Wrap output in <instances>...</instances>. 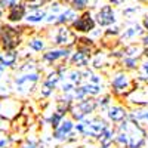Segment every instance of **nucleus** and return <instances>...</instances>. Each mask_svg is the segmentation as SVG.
Masks as SVG:
<instances>
[{"label": "nucleus", "instance_id": "f03ea898", "mask_svg": "<svg viewBox=\"0 0 148 148\" xmlns=\"http://www.w3.org/2000/svg\"><path fill=\"white\" fill-rule=\"evenodd\" d=\"M110 93L117 99H127V98L141 88L138 80L130 76V73L125 70H117L110 77Z\"/></svg>", "mask_w": 148, "mask_h": 148}, {"label": "nucleus", "instance_id": "a211bd4d", "mask_svg": "<svg viewBox=\"0 0 148 148\" xmlns=\"http://www.w3.org/2000/svg\"><path fill=\"white\" fill-rule=\"evenodd\" d=\"M144 31H145V30H144L142 25H139V24H132L130 27H127L125 31L121 33L120 40H121V42H132V40L136 39V37L142 36Z\"/></svg>", "mask_w": 148, "mask_h": 148}, {"label": "nucleus", "instance_id": "5701e85b", "mask_svg": "<svg viewBox=\"0 0 148 148\" xmlns=\"http://www.w3.org/2000/svg\"><path fill=\"white\" fill-rule=\"evenodd\" d=\"M77 19V15H76V10L74 9H65L62 14L58 15V19L55 24H58V25H64V24H68V22H74Z\"/></svg>", "mask_w": 148, "mask_h": 148}, {"label": "nucleus", "instance_id": "f8f14e48", "mask_svg": "<svg viewBox=\"0 0 148 148\" xmlns=\"http://www.w3.org/2000/svg\"><path fill=\"white\" fill-rule=\"evenodd\" d=\"M95 25H96V21L95 18H92L90 12H83L80 16H77V19L71 24V28L76 31V33H90L95 30Z\"/></svg>", "mask_w": 148, "mask_h": 148}, {"label": "nucleus", "instance_id": "39448f33", "mask_svg": "<svg viewBox=\"0 0 148 148\" xmlns=\"http://www.w3.org/2000/svg\"><path fill=\"white\" fill-rule=\"evenodd\" d=\"M98 111V104H96V98H84L82 101L74 102L73 108H71V113L70 117L74 121H82L84 119H88L90 116H93Z\"/></svg>", "mask_w": 148, "mask_h": 148}, {"label": "nucleus", "instance_id": "1a4fd4ad", "mask_svg": "<svg viewBox=\"0 0 148 148\" xmlns=\"http://www.w3.org/2000/svg\"><path fill=\"white\" fill-rule=\"evenodd\" d=\"M76 133V121L71 117H65L61 125L52 130V139L56 142H68Z\"/></svg>", "mask_w": 148, "mask_h": 148}, {"label": "nucleus", "instance_id": "e433bc0d", "mask_svg": "<svg viewBox=\"0 0 148 148\" xmlns=\"http://www.w3.org/2000/svg\"><path fill=\"white\" fill-rule=\"evenodd\" d=\"M6 71V68L2 65V64H0V79H2V76H3V73Z\"/></svg>", "mask_w": 148, "mask_h": 148}, {"label": "nucleus", "instance_id": "2eb2a0df", "mask_svg": "<svg viewBox=\"0 0 148 148\" xmlns=\"http://www.w3.org/2000/svg\"><path fill=\"white\" fill-rule=\"evenodd\" d=\"M129 119L133 120L135 123H138L139 126H142L145 130H148V107H138L132 108Z\"/></svg>", "mask_w": 148, "mask_h": 148}, {"label": "nucleus", "instance_id": "58836bf2", "mask_svg": "<svg viewBox=\"0 0 148 148\" xmlns=\"http://www.w3.org/2000/svg\"><path fill=\"white\" fill-rule=\"evenodd\" d=\"M2 14H3V12H2V9H0V18H2Z\"/></svg>", "mask_w": 148, "mask_h": 148}, {"label": "nucleus", "instance_id": "473e14b6", "mask_svg": "<svg viewBox=\"0 0 148 148\" xmlns=\"http://www.w3.org/2000/svg\"><path fill=\"white\" fill-rule=\"evenodd\" d=\"M117 34H120L119 28H110V30L105 31V36H117Z\"/></svg>", "mask_w": 148, "mask_h": 148}, {"label": "nucleus", "instance_id": "bb28decb", "mask_svg": "<svg viewBox=\"0 0 148 148\" xmlns=\"http://www.w3.org/2000/svg\"><path fill=\"white\" fill-rule=\"evenodd\" d=\"M39 65H37L36 61L33 59H28L25 62H22L18 68H16V73H33V71H39Z\"/></svg>", "mask_w": 148, "mask_h": 148}, {"label": "nucleus", "instance_id": "4be33fe9", "mask_svg": "<svg viewBox=\"0 0 148 148\" xmlns=\"http://www.w3.org/2000/svg\"><path fill=\"white\" fill-rule=\"evenodd\" d=\"M24 16H25V6L24 5H15L12 6L9 14H8V19L12 22H19Z\"/></svg>", "mask_w": 148, "mask_h": 148}, {"label": "nucleus", "instance_id": "6e6552de", "mask_svg": "<svg viewBox=\"0 0 148 148\" xmlns=\"http://www.w3.org/2000/svg\"><path fill=\"white\" fill-rule=\"evenodd\" d=\"M21 31L14 27H3L0 31V46L3 52L6 51H15L21 43Z\"/></svg>", "mask_w": 148, "mask_h": 148}, {"label": "nucleus", "instance_id": "7c9ffc66", "mask_svg": "<svg viewBox=\"0 0 148 148\" xmlns=\"http://www.w3.org/2000/svg\"><path fill=\"white\" fill-rule=\"evenodd\" d=\"M46 2H49V0H28V2H27V6H28L30 9L37 10L40 6H43Z\"/></svg>", "mask_w": 148, "mask_h": 148}, {"label": "nucleus", "instance_id": "cd10ccee", "mask_svg": "<svg viewBox=\"0 0 148 148\" xmlns=\"http://www.w3.org/2000/svg\"><path fill=\"white\" fill-rule=\"evenodd\" d=\"M45 18H47V16H46V12L42 10V9H37V10H34L33 14H30V15L27 16V21H28V22H40V21H43Z\"/></svg>", "mask_w": 148, "mask_h": 148}, {"label": "nucleus", "instance_id": "0eeeda50", "mask_svg": "<svg viewBox=\"0 0 148 148\" xmlns=\"http://www.w3.org/2000/svg\"><path fill=\"white\" fill-rule=\"evenodd\" d=\"M22 113V102L12 96H0V120L12 121Z\"/></svg>", "mask_w": 148, "mask_h": 148}, {"label": "nucleus", "instance_id": "f704fd0d", "mask_svg": "<svg viewBox=\"0 0 148 148\" xmlns=\"http://www.w3.org/2000/svg\"><path fill=\"white\" fill-rule=\"evenodd\" d=\"M142 92H144V95H145V99H147V102H148V84L142 86Z\"/></svg>", "mask_w": 148, "mask_h": 148}, {"label": "nucleus", "instance_id": "c9c22d12", "mask_svg": "<svg viewBox=\"0 0 148 148\" xmlns=\"http://www.w3.org/2000/svg\"><path fill=\"white\" fill-rule=\"evenodd\" d=\"M142 27H144V30H145V31H148V16L144 19V22H142Z\"/></svg>", "mask_w": 148, "mask_h": 148}, {"label": "nucleus", "instance_id": "ea45409f", "mask_svg": "<svg viewBox=\"0 0 148 148\" xmlns=\"http://www.w3.org/2000/svg\"><path fill=\"white\" fill-rule=\"evenodd\" d=\"M141 2H147V0H141Z\"/></svg>", "mask_w": 148, "mask_h": 148}, {"label": "nucleus", "instance_id": "423d86ee", "mask_svg": "<svg viewBox=\"0 0 148 148\" xmlns=\"http://www.w3.org/2000/svg\"><path fill=\"white\" fill-rule=\"evenodd\" d=\"M71 49L68 47H53L45 51L40 56V61L43 64H47L49 67H58V65H67L70 56H71Z\"/></svg>", "mask_w": 148, "mask_h": 148}, {"label": "nucleus", "instance_id": "4c0bfd02", "mask_svg": "<svg viewBox=\"0 0 148 148\" xmlns=\"http://www.w3.org/2000/svg\"><path fill=\"white\" fill-rule=\"evenodd\" d=\"M93 148H105V147H101V145H96V147H93Z\"/></svg>", "mask_w": 148, "mask_h": 148}, {"label": "nucleus", "instance_id": "c85d7f7f", "mask_svg": "<svg viewBox=\"0 0 148 148\" xmlns=\"http://www.w3.org/2000/svg\"><path fill=\"white\" fill-rule=\"evenodd\" d=\"M21 148H43V142H39L33 138H27L21 144Z\"/></svg>", "mask_w": 148, "mask_h": 148}, {"label": "nucleus", "instance_id": "a878e982", "mask_svg": "<svg viewBox=\"0 0 148 148\" xmlns=\"http://www.w3.org/2000/svg\"><path fill=\"white\" fill-rule=\"evenodd\" d=\"M27 47L31 49L33 52H45V51H46V42H45L43 39H39V37H36V39L28 40Z\"/></svg>", "mask_w": 148, "mask_h": 148}, {"label": "nucleus", "instance_id": "412c9836", "mask_svg": "<svg viewBox=\"0 0 148 148\" xmlns=\"http://www.w3.org/2000/svg\"><path fill=\"white\" fill-rule=\"evenodd\" d=\"M113 99H114V96L111 95L110 92H105V93H102L101 96H98V98H96L98 110L102 111V113H105V111H107L111 105L114 104V102H113Z\"/></svg>", "mask_w": 148, "mask_h": 148}, {"label": "nucleus", "instance_id": "2f4dec72", "mask_svg": "<svg viewBox=\"0 0 148 148\" xmlns=\"http://www.w3.org/2000/svg\"><path fill=\"white\" fill-rule=\"evenodd\" d=\"M16 0H0V6H3V8H12V6H15L16 3Z\"/></svg>", "mask_w": 148, "mask_h": 148}, {"label": "nucleus", "instance_id": "f257e3e1", "mask_svg": "<svg viewBox=\"0 0 148 148\" xmlns=\"http://www.w3.org/2000/svg\"><path fill=\"white\" fill-rule=\"evenodd\" d=\"M147 141L148 130L130 119L116 126V148H144Z\"/></svg>", "mask_w": 148, "mask_h": 148}, {"label": "nucleus", "instance_id": "b1692460", "mask_svg": "<svg viewBox=\"0 0 148 148\" xmlns=\"http://www.w3.org/2000/svg\"><path fill=\"white\" fill-rule=\"evenodd\" d=\"M121 64V70H125L127 73H133L138 71V67L141 64V59H135V58H121L120 59Z\"/></svg>", "mask_w": 148, "mask_h": 148}, {"label": "nucleus", "instance_id": "9b49d317", "mask_svg": "<svg viewBox=\"0 0 148 148\" xmlns=\"http://www.w3.org/2000/svg\"><path fill=\"white\" fill-rule=\"evenodd\" d=\"M105 119L110 125L113 126H119L120 123L126 121L129 119V114H130V110H127V107H125L123 104H113L107 111H105Z\"/></svg>", "mask_w": 148, "mask_h": 148}, {"label": "nucleus", "instance_id": "4468645a", "mask_svg": "<svg viewBox=\"0 0 148 148\" xmlns=\"http://www.w3.org/2000/svg\"><path fill=\"white\" fill-rule=\"evenodd\" d=\"M95 21H96L98 25H101V27H110V25H113V24L116 22V14H114L113 8H111L110 5L102 6L99 10H98Z\"/></svg>", "mask_w": 148, "mask_h": 148}, {"label": "nucleus", "instance_id": "7ed1b4c3", "mask_svg": "<svg viewBox=\"0 0 148 148\" xmlns=\"http://www.w3.org/2000/svg\"><path fill=\"white\" fill-rule=\"evenodd\" d=\"M108 126H110V123L107 121L105 117L93 114V116L84 119L82 121H77L76 123V132L79 133V136L88 138V139H93L96 142L98 138L104 133V130Z\"/></svg>", "mask_w": 148, "mask_h": 148}, {"label": "nucleus", "instance_id": "c756f323", "mask_svg": "<svg viewBox=\"0 0 148 148\" xmlns=\"http://www.w3.org/2000/svg\"><path fill=\"white\" fill-rule=\"evenodd\" d=\"M89 0H71V5L74 10H84L86 6H88Z\"/></svg>", "mask_w": 148, "mask_h": 148}, {"label": "nucleus", "instance_id": "ddd939ff", "mask_svg": "<svg viewBox=\"0 0 148 148\" xmlns=\"http://www.w3.org/2000/svg\"><path fill=\"white\" fill-rule=\"evenodd\" d=\"M90 62H92V56L86 55L80 51H74L70 56L68 67L76 68V70H86V68L90 67Z\"/></svg>", "mask_w": 148, "mask_h": 148}, {"label": "nucleus", "instance_id": "72a5a7b5", "mask_svg": "<svg viewBox=\"0 0 148 148\" xmlns=\"http://www.w3.org/2000/svg\"><path fill=\"white\" fill-rule=\"evenodd\" d=\"M141 45H142L145 49H148V34L142 36V42H141Z\"/></svg>", "mask_w": 148, "mask_h": 148}, {"label": "nucleus", "instance_id": "aec40b11", "mask_svg": "<svg viewBox=\"0 0 148 148\" xmlns=\"http://www.w3.org/2000/svg\"><path fill=\"white\" fill-rule=\"evenodd\" d=\"M135 79H136L138 83L142 84V86L148 84V58L141 61V64L138 67V71H136V77Z\"/></svg>", "mask_w": 148, "mask_h": 148}, {"label": "nucleus", "instance_id": "6ab92c4d", "mask_svg": "<svg viewBox=\"0 0 148 148\" xmlns=\"http://www.w3.org/2000/svg\"><path fill=\"white\" fill-rule=\"evenodd\" d=\"M18 62V52L16 51H6L0 53V64L5 68H15Z\"/></svg>", "mask_w": 148, "mask_h": 148}, {"label": "nucleus", "instance_id": "f3484780", "mask_svg": "<svg viewBox=\"0 0 148 148\" xmlns=\"http://www.w3.org/2000/svg\"><path fill=\"white\" fill-rule=\"evenodd\" d=\"M114 142H116V126L110 125L104 130V133L101 135L99 138H98L96 144L101 145V147H105V148H111V147L114 145Z\"/></svg>", "mask_w": 148, "mask_h": 148}, {"label": "nucleus", "instance_id": "9d476101", "mask_svg": "<svg viewBox=\"0 0 148 148\" xmlns=\"http://www.w3.org/2000/svg\"><path fill=\"white\" fill-rule=\"evenodd\" d=\"M77 42V37L74 34V31H71L70 28H67L65 25H61L55 30L53 36H52V43L56 45L58 47H68L71 49Z\"/></svg>", "mask_w": 148, "mask_h": 148}, {"label": "nucleus", "instance_id": "393cba45", "mask_svg": "<svg viewBox=\"0 0 148 148\" xmlns=\"http://www.w3.org/2000/svg\"><path fill=\"white\" fill-rule=\"evenodd\" d=\"M65 117H67V116L61 114L59 111H56V110H55L53 113H52L51 116L47 117V125L51 126V129H52V130H55V129H56V127L61 125V123L64 121V119H65Z\"/></svg>", "mask_w": 148, "mask_h": 148}, {"label": "nucleus", "instance_id": "dca6fc26", "mask_svg": "<svg viewBox=\"0 0 148 148\" xmlns=\"http://www.w3.org/2000/svg\"><path fill=\"white\" fill-rule=\"evenodd\" d=\"M74 105V101H73V98L70 95H62L61 93V96L56 98V102H55V110L59 111L61 114H64V116H68L71 113V108Z\"/></svg>", "mask_w": 148, "mask_h": 148}, {"label": "nucleus", "instance_id": "20e7f679", "mask_svg": "<svg viewBox=\"0 0 148 148\" xmlns=\"http://www.w3.org/2000/svg\"><path fill=\"white\" fill-rule=\"evenodd\" d=\"M42 82V71H33V73H15L14 80H12V88L18 95L27 96L33 93L37 86Z\"/></svg>", "mask_w": 148, "mask_h": 148}, {"label": "nucleus", "instance_id": "a19ab883", "mask_svg": "<svg viewBox=\"0 0 148 148\" xmlns=\"http://www.w3.org/2000/svg\"><path fill=\"white\" fill-rule=\"evenodd\" d=\"M64 148H70V147H64Z\"/></svg>", "mask_w": 148, "mask_h": 148}]
</instances>
